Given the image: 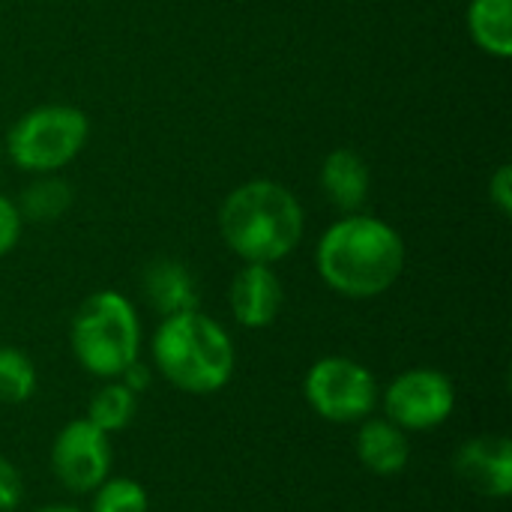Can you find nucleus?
<instances>
[{
    "label": "nucleus",
    "instance_id": "f257e3e1",
    "mask_svg": "<svg viewBox=\"0 0 512 512\" xmlns=\"http://www.w3.org/2000/svg\"><path fill=\"white\" fill-rule=\"evenodd\" d=\"M315 270L339 297L372 300L399 282L405 270V240L378 216L348 213L321 234Z\"/></svg>",
    "mask_w": 512,
    "mask_h": 512
},
{
    "label": "nucleus",
    "instance_id": "f03ea898",
    "mask_svg": "<svg viewBox=\"0 0 512 512\" xmlns=\"http://www.w3.org/2000/svg\"><path fill=\"white\" fill-rule=\"evenodd\" d=\"M219 237L243 264H279L303 240L306 213L297 195L267 177L234 186L219 204Z\"/></svg>",
    "mask_w": 512,
    "mask_h": 512
},
{
    "label": "nucleus",
    "instance_id": "7ed1b4c3",
    "mask_svg": "<svg viewBox=\"0 0 512 512\" xmlns=\"http://www.w3.org/2000/svg\"><path fill=\"white\" fill-rule=\"evenodd\" d=\"M156 372L189 396H210L222 390L237 366L228 330L201 309L162 318L153 333Z\"/></svg>",
    "mask_w": 512,
    "mask_h": 512
},
{
    "label": "nucleus",
    "instance_id": "20e7f679",
    "mask_svg": "<svg viewBox=\"0 0 512 512\" xmlns=\"http://www.w3.org/2000/svg\"><path fill=\"white\" fill-rule=\"evenodd\" d=\"M69 348L93 378H120L141 354V321L120 291L90 294L69 321Z\"/></svg>",
    "mask_w": 512,
    "mask_h": 512
},
{
    "label": "nucleus",
    "instance_id": "39448f33",
    "mask_svg": "<svg viewBox=\"0 0 512 512\" xmlns=\"http://www.w3.org/2000/svg\"><path fill=\"white\" fill-rule=\"evenodd\" d=\"M90 138V120L75 105H36L6 132L3 153L24 174H60Z\"/></svg>",
    "mask_w": 512,
    "mask_h": 512
},
{
    "label": "nucleus",
    "instance_id": "423d86ee",
    "mask_svg": "<svg viewBox=\"0 0 512 512\" xmlns=\"http://www.w3.org/2000/svg\"><path fill=\"white\" fill-rule=\"evenodd\" d=\"M309 408L327 423H360L378 405L375 375L351 357H321L303 378Z\"/></svg>",
    "mask_w": 512,
    "mask_h": 512
},
{
    "label": "nucleus",
    "instance_id": "0eeeda50",
    "mask_svg": "<svg viewBox=\"0 0 512 512\" xmlns=\"http://www.w3.org/2000/svg\"><path fill=\"white\" fill-rule=\"evenodd\" d=\"M384 414L405 432H432L456 411V387L438 369H408L396 375L384 396Z\"/></svg>",
    "mask_w": 512,
    "mask_h": 512
},
{
    "label": "nucleus",
    "instance_id": "6e6552de",
    "mask_svg": "<svg viewBox=\"0 0 512 512\" xmlns=\"http://www.w3.org/2000/svg\"><path fill=\"white\" fill-rule=\"evenodd\" d=\"M51 471L57 483L75 495L93 492L111 474V444L87 420L66 423L51 444Z\"/></svg>",
    "mask_w": 512,
    "mask_h": 512
},
{
    "label": "nucleus",
    "instance_id": "1a4fd4ad",
    "mask_svg": "<svg viewBox=\"0 0 512 512\" xmlns=\"http://www.w3.org/2000/svg\"><path fill=\"white\" fill-rule=\"evenodd\" d=\"M456 477L483 498L512 495V441L507 435H477L453 456Z\"/></svg>",
    "mask_w": 512,
    "mask_h": 512
},
{
    "label": "nucleus",
    "instance_id": "9d476101",
    "mask_svg": "<svg viewBox=\"0 0 512 512\" xmlns=\"http://www.w3.org/2000/svg\"><path fill=\"white\" fill-rule=\"evenodd\" d=\"M285 303L282 279L270 264H243L228 288V306L240 327L264 330L270 327Z\"/></svg>",
    "mask_w": 512,
    "mask_h": 512
},
{
    "label": "nucleus",
    "instance_id": "9b49d317",
    "mask_svg": "<svg viewBox=\"0 0 512 512\" xmlns=\"http://www.w3.org/2000/svg\"><path fill=\"white\" fill-rule=\"evenodd\" d=\"M141 294L159 318L198 309V282L192 270L177 258H153L141 270Z\"/></svg>",
    "mask_w": 512,
    "mask_h": 512
},
{
    "label": "nucleus",
    "instance_id": "f8f14e48",
    "mask_svg": "<svg viewBox=\"0 0 512 512\" xmlns=\"http://www.w3.org/2000/svg\"><path fill=\"white\" fill-rule=\"evenodd\" d=\"M321 189L327 195V201L342 213H363L366 201H369V165L366 159L351 150V147H336L324 156L321 162Z\"/></svg>",
    "mask_w": 512,
    "mask_h": 512
},
{
    "label": "nucleus",
    "instance_id": "ddd939ff",
    "mask_svg": "<svg viewBox=\"0 0 512 512\" xmlns=\"http://www.w3.org/2000/svg\"><path fill=\"white\" fill-rule=\"evenodd\" d=\"M357 459L375 477H399L411 462V444L405 429L387 417H366L357 429Z\"/></svg>",
    "mask_w": 512,
    "mask_h": 512
},
{
    "label": "nucleus",
    "instance_id": "4468645a",
    "mask_svg": "<svg viewBox=\"0 0 512 512\" xmlns=\"http://www.w3.org/2000/svg\"><path fill=\"white\" fill-rule=\"evenodd\" d=\"M468 33L483 54L510 60L512 0H468Z\"/></svg>",
    "mask_w": 512,
    "mask_h": 512
},
{
    "label": "nucleus",
    "instance_id": "2eb2a0df",
    "mask_svg": "<svg viewBox=\"0 0 512 512\" xmlns=\"http://www.w3.org/2000/svg\"><path fill=\"white\" fill-rule=\"evenodd\" d=\"M75 204V189L63 174H33V180L21 189V198L15 201L24 222L51 225L63 219Z\"/></svg>",
    "mask_w": 512,
    "mask_h": 512
},
{
    "label": "nucleus",
    "instance_id": "dca6fc26",
    "mask_svg": "<svg viewBox=\"0 0 512 512\" xmlns=\"http://www.w3.org/2000/svg\"><path fill=\"white\" fill-rule=\"evenodd\" d=\"M135 411H138V396L123 384V381H105L93 396H90V405H87V423H93L99 432L105 435H114V432H123L132 420H135Z\"/></svg>",
    "mask_w": 512,
    "mask_h": 512
},
{
    "label": "nucleus",
    "instance_id": "f3484780",
    "mask_svg": "<svg viewBox=\"0 0 512 512\" xmlns=\"http://www.w3.org/2000/svg\"><path fill=\"white\" fill-rule=\"evenodd\" d=\"M36 393V366L33 360L12 345H0V402L21 405Z\"/></svg>",
    "mask_w": 512,
    "mask_h": 512
},
{
    "label": "nucleus",
    "instance_id": "a211bd4d",
    "mask_svg": "<svg viewBox=\"0 0 512 512\" xmlns=\"http://www.w3.org/2000/svg\"><path fill=\"white\" fill-rule=\"evenodd\" d=\"M150 498L138 480L129 477H108L93 489L90 512H147Z\"/></svg>",
    "mask_w": 512,
    "mask_h": 512
},
{
    "label": "nucleus",
    "instance_id": "6ab92c4d",
    "mask_svg": "<svg viewBox=\"0 0 512 512\" xmlns=\"http://www.w3.org/2000/svg\"><path fill=\"white\" fill-rule=\"evenodd\" d=\"M21 231H24V219H21L15 201L0 195V258H6L18 246Z\"/></svg>",
    "mask_w": 512,
    "mask_h": 512
},
{
    "label": "nucleus",
    "instance_id": "aec40b11",
    "mask_svg": "<svg viewBox=\"0 0 512 512\" xmlns=\"http://www.w3.org/2000/svg\"><path fill=\"white\" fill-rule=\"evenodd\" d=\"M489 204L498 210V216H512V165H498L489 177Z\"/></svg>",
    "mask_w": 512,
    "mask_h": 512
},
{
    "label": "nucleus",
    "instance_id": "412c9836",
    "mask_svg": "<svg viewBox=\"0 0 512 512\" xmlns=\"http://www.w3.org/2000/svg\"><path fill=\"white\" fill-rule=\"evenodd\" d=\"M21 495H24V483L18 468L0 456V512L15 510L21 504Z\"/></svg>",
    "mask_w": 512,
    "mask_h": 512
},
{
    "label": "nucleus",
    "instance_id": "4be33fe9",
    "mask_svg": "<svg viewBox=\"0 0 512 512\" xmlns=\"http://www.w3.org/2000/svg\"><path fill=\"white\" fill-rule=\"evenodd\" d=\"M150 378H153V372H150L141 360H135V363H132L120 378H117V381H123V384L138 396V393H144V390L150 387Z\"/></svg>",
    "mask_w": 512,
    "mask_h": 512
},
{
    "label": "nucleus",
    "instance_id": "5701e85b",
    "mask_svg": "<svg viewBox=\"0 0 512 512\" xmlns=\"http://www.w3.org/2000/svg\"><path fill=\"white\" fill-rule=\"evenodd\" d=\"M36 512H81L78 507H66V504H54V507H42Z\"/></svg>",
    "mask_w": 512,
    "mask_h": 512
},
{
    "label": "nucleus",
    "instance_id": "b1692460",
    "mask_svg": "<svg viewBox=\"0 0 512 512\" xmlns=\"http://www.w3.org/2000/svg\"><path fill=\"white\" fill-rule=\"evenodd\" d=\"M0 159H3V141H0Z\"/></svg>",
    "mask_w": 512,
    "mask_h": 512
}]
</instances>
